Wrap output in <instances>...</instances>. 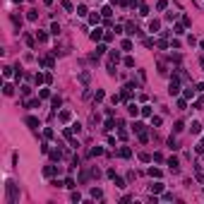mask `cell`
<instances>
[{"label":"cell","mask_w":204,"mask_h":204,"mask_svg":"<svg viewBox=\"0 0 204 204\" xmlns=\"http://www.w3.org/2000/svg\"><path fill=\"white\" fill-rule=\"evenodd\" d=\"M5 192H7V195H5V202H7V204H15V202L19 199V187H17L12 180L5 182Z\"/></svg>","instance_id":"cell-1"},{"label":"cell","mask_w":204,"mask_h":204,"mask_svg":"<svg viewBox=\"0 0 204 204\" xmlns=\"http://www.w3.org/2000/svg\"><path fill=\"white\" fill-rule=\"evenodd\" d=\"M178 166H180V163H178V159H175V156H173V159H168V168H171L173 173H178V171H180Z\"/></svg>","instance_id":"cell-2"},{"label":"cell","mask_w":204,"mask_h":204,"mask_svg":"<svg viewBox=\"0 0 204 204\" xmlns=\"http://www.w3.org/2000/svg\"><path fill=\"white\" fill-rule=\"evenodd\" d=\"M178 89H180L178 79H171V86H168V91H171V94H178Z\"/></svg>","instance_id":"cell-3"},{"label":"cell","mask_w":204,"mask_h":204,"mask_svg":"<svg viewBox=\"0 0 204 204\" xmlns=\"http://www.w3.org/2000/svg\"><path fill=\"white\" fill-rule=\"evenodd\" d=\"M3 91H5V96H12V94H15V86H12V84H5Z\"/></svg>","instance_id":"cell-4"},{"label":"cell","mask_w":204,"mask_h":204,"mask_svg":"<svg viewBox=\"0 0 204 204\" xmlns=\"http://www.w3.org/2000/svg\"><path fill=\"white\" fill-rule=\"evenodd\" d=\"M55 171H58V168H55V166H46V168H43V175H48V178H51V175H53V173H55Z\"/></svg>","instance_id":"cell-5"},{"label":"cell","mask_w":204,"mask_h":204,"mask_svg":"<svg viewBox=\"0 0 204 204\" xmlns=\"http://www.w3.org/2000/svg\"><path fill=\"white\" fill-rule=\"evenodd\" d=\"M130 154H132V151H130L127 147H122V149H120V156H122V159H130Z\"/></svg>","instance_id":"cell-6"},{"label":"cell","mask_w":204,"mask_h":204,"mask_svg":"<svg viewBox=\"0 0 204 204\" xmlns=\"http://www.w3.org/2000/svg\"><path fill=\"white\" fill-rule=\"evenodd\" d=\"M91 197H94V199H96V197H99V199H101V197H103V192H101V190H99V187H94V190H91Z\"/></svg>","instance_id":"cell-7"},{"label":"cell","mask_w":204,"mask_h":204,"mask_svg":"<svg viewBox=\"0 0 204 204\" xmlns=\"http://www.w3.org/2000/svg\"><path fill=\"white\" fill-rule=\"evenodd\" d=\"M63 7H65L67 12H74V7H72V3H70V0H63Z\"/></svg>","instance_id":"cell-8"},{"label":"cell","mask_w":204,"mask_h":204,"mask_svg":"<svg viewBox=\"0 0 204 204\" xmlns=\"http://www.w3.org/2000/svg\"><path fill=\"white\" fill-rule=\"evenodd\" d=\"M12 22H15V26H17V31H19V26H22V17H17V15H12Z\"/></svg>","instance_id":"cell-9"},{"label":"cell","mask_w":204,"mask_h":204,"mask_svg":"<svg viewBox=\"0 0 204 204\" xmlns=\"http://www.w3.org/2000/svg\"><path fill=\"white\" fill-rule=\"evenodd\" d=\"M26 125L29 127H39V120L36 118H26Z\"/></svg>","instance_id":"cell-10"},{"label":"cell","mask_w":204,"mask_h":204,"mask_svg":"<svg viewBox=\"0 0 204 204\" xmlns=\"http://www.w3.org/2000/svg\"><path fill=\"white\" fill-rule=\"evenodd\" d=\"M127 111H130V115H137V113H139V108L134 106V103H130V106H127Z\"/></svg>","instance_id":"cell-11"},{"label":"cell","mask_w":204,"mask_h":204,"mask_svg":"<svg viewBox=\"0 0 204 204\" xmlns=\"http://www.w3.org/2000/svg\"><path fill=\"white\" fill-rule=\"evenodd\" d=\"M103 34H101V29H96V31H91V41H99Z\"/></svg>","instance_id":"cell-12"},{"label":"cell","mask_w":204,"mask_h":204,"mask_svg":"<svg viewBox=\"0 0 204 204\" xmlns=\"http://www.w3.org/2000/svg\"><path fill=\"white\" fill-rule=\"evenodd\" d=\"M149 175H154V178H161V171H159V168H149Z\"/></svg>","instance_id":"cell-13"},{"label":"cell","mask_w":204,"mask_h":204,"mask_svg":"<svg viewBox=\"0 0 204 204\" xmlns=\"http://www.w3.org/2000/svg\"><path fill=\"white\" fill-rule=\"evenodd\" d=\"M118 60H120V53L113 51V53H111V63H118Z\"/></svg>","instance_id":"cell-14"},{"label":"cell","mask_w":204,"mask_h":204,"mask_svg":"<svg viewBox=\"0 0 204 204\" xmlns=\"http://www.w3.org/2000/svg\"><path fill=\"white\" fill-rule=\"evenodd\" d=\"M192 132H195V134L202 132V125H199V122H192Z\"/></svg>","instance_id":"cell-15"},{"label":"cell","mask_w":204,"mask_h":204,"mask_svg":"<svg viewBox=\"0 0 204 204\" xmlns=\"http://www.w3.org/2000/svg\"><path fill=\"white\" fill-rule=\"evenodd\" d=\"M60 120H63V122L70 120V111H63V113H60Z\"/></svg>","instance_id":"cell-16"},{"label":"cell","mask_w":204,"mask_h":204,"mask_svg":"<svg viewBox=\"0 0 204 204\" xmlns=\"http://www.w3.org/2000/svg\"><path fill=\"white\" fill-rule=\"evenodd\" d=\"M60 156H63V154H60L58 149H55V151H51V159H53V161H60Z\"/></svg>","instance_id":"cell-17"},{"label":"cell","mask_w":204,"mask_h":204,"mask_svg":"<svg viewBox=\"0 0 204 204\" xmlns=\"http://www.w3.org/2000/svg\"><path fill=\"white\" fill-rule=\"evenodd\" d=\"M77 15H79V17L86 15V7H84V5H79V7H77Z\"/></svg>","instance_id":"cell-18"},{"label":"cell","mask_w":204,"mask_h":204,"mask_svg":"<svg viewBox=\"0 0 204 204\" xmlns=\"http://www.w3.org/2000/svg\"><path fill=\"white\" fill-rule=\"evenodd\" d=\"M159 26H161V24L156 22V19H151V24H149V29H151V31H156V29H159Z\"/></svg>","instance_id":"cell-19"},{"label":"cell","mask_w":204,"mask_h":204,"mask_svg":"<svg viewBox=\"0 0 204 204\" xmlns=\"http://www.w3.org/2000/svg\"><path fill=\"white\" fill-rule=\"evenodd\" d=\"M161 190H163V185H161V182H156V185H151V192H161Z\"/></svg>","instance_id":"cell-20"},{"label":"cell","mask_w":204,"mask_h":204,"mask_svg":"<svg viewBox=\"0 0 204 204\" xmlns=\"http://www.w3.org/2000/svg\"><path fill=\"white\" fill-rule=\"evenodd\" d=\"M36 17H39V12H36V10H29V19H31V22H34Z\"/></svg>","instance_id":"cell-21"},{"label":"cell","mask_w":204,"mask_h":204,"mask_svg":"<svg viewBox=\"0 0 204 204\" xmlns=\"http://www.w3.org/2000/svg\"><path fill=\"white\" fill-rule=\"evenodd\" d=\"M17 3H19V0H17Z\"/></svg>","instance_id":"cell-22"}]
</instances>
